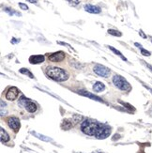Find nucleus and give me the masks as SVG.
I'll list each match as a JSON object with an SVG mask.
<instances>
[{
  "mask_svg": "<svg viewBox=\"0 0 152 153\" xmlns=\"http://www.w3.org/2000/svg\"><path fill=\"white\" fill-rule=\"evenodd\" d=\"M46 74L51 79L57 82L67 81L70 76L68 71H66L65 70L61 68H57V67H48L47 70H46Z\"/></svg>",
  "mask_w": 152,
  "mask_h": 153,
  "instance_id": "nucleus-1",
  "label": "nucleus"
},
{
  "mask_svg": "<svg viewBox=\"0 0 152 153\" xmlns=\"http://www.w3.org/2000/svg\"><path fill=\"white\" fill-rule=\"evenodd\" d=\"M101 123H99L97 121L91 120V119H87V120H85L82 125H81V130L84 134L91 135V136H95L97 134V132L101 127Z\"/></svg>",
  "mask_w": 152,
  "mask_h": 153,
  "instance_id": "nucleus-2",
  "label": "nucleus"
},
{
  "mask_svg": "<svg viewBox=\"0 0 152 153\" xmlns=\"http://www.w3.org/2000/svg\"><path fill=\"white\" fill-rule=\"evenodd\" d=\"M113 83L118 89L123 90V91H130L131 88L130 83L120 75H115L113 77Z\"/></svg>",
  "mask_w": 152,
  "mask_h": 153,
  "instance_id": "nucleus-3",
  "label": "nucleus"
},
{
  "mask_svg": "<svg viewBox=\"0 0 152 153\" xmlns=\"http://www.w3.org/2000/svg\"><path fill=\"white\" fill-rule=\"evenodd\" d=\"M19 105L24 106V107L26 109V111L29 113H35L37 111V105L31 102L29 99L25 98L24 96H22L19 100Z\"/></svg>",
  "mask_w": 152,
  "mask_h": 153,
  "instance_id": "nucleus-4",
  "label": "nucleus"
},
{
  "mask_svg": "<svg viewBox=\"0 0 152 153\" xmlns=\"http://www.w3.org/2000/svg\"><path fill=\"white\" fill-rule=\"evenodd\" d=\"M93 71L96 74H98L101 77H104V78L109 77L111 74V71L109 68L105 67V66H103V65H100V64L95 65L94 68H93Z\"/></svg>",
  "mask_w": 152,
  "mask_h": 153,
  "instance_id": "nucleus-5",
  "label": "nucleus"
},
{
  "mask_svg": "<svg viewBox=\"0 0 152 153\" xmlns=\"http://www.w3.org/2000/svg\"><path fill=\"white\" fill-rule=\"evenodd\" d=\"M110 134H111V128L109 127V126L102 124L95 136L98 139H105L110 135Z\"/></svg>",
  "mask_w": 152,
  "mask_h": 153,
  "instance_id": "nucleus-6",
  "label": "nucleus"
},
{
  "mask_svg": "<svg viewBox=\"0 0 152 153\" xmlns=\"http://www.w3.org/2000/svg\"><path fill=\"white\" fill-rule=\"evenodd\" d=\"M8 124L10 126V128L16 132L19 131L20 127H21V123H20L19 118L16 117H10L8 118Z\"/></svg>",
  "mask_w": 152,
  "mask_h": 153,
  "instance_id": "nucleus-7",
  "label": "nucleus"
},
{
  "mask_svg": "<svg viewBox=\"0 0 152 153\" xmlns=\"http://www.w3.org/2000/svg\"><path fill=\"white\" fill-rule=\"evenodd\" d=\"M48 59L52 62H61L65 59V53L62 51L53 53V54L49 55Z\"/></svg>",
  "mask_w": 152,
  "mask_h": 153,
  "instance_id": "nucleus-8",
  "label": "nucleus"
},
{
  "mask_svg": "<svg viewBox=\"0 0 152 153\" xmlns=\"http://www.w3.org/2000/svg\"><path fill=\"white\" fill-rule=\"evenodd\" d=\"M19 95V89L15 86H11L6 93V99L9 101H14Z\"/></svg>",
  "mask_w": 152,
  "mask_h": 153,
  "instance_id": "nucleus-9",
  "label": "nucleus"
},
{
  "mask_svg": "<svg viewBox=\"0 0 152 153\" xmlns=\"http://www.w3.org/2000/svg\"><path fill=\"white\" fill-rule=\"evenodd\" d=\"M84 8H85V10H87V12L92 13V14H99V13H101V11H102L99 7L90 5V4H85Z\"/></svg>",
  "mask_w": 152,
  "mask_h": 153,
  "instance_id": "nucleus-10",
  "label": "nucleus"
},
{
  "mask_svg": "<svg viewBox=\"0 0 152 153\" xmlns=\"http://www.w3.org/2000/svg\"><path fill=\"white\" fill-rule=\"evenodd\" d=\"M77 92L79 93V94H82L83 96L88 97V98H90V99H92V100H95V101L103 102V101H102V100L100 97H97V96L93 95L92 93H90V92H88V91H85V90H79V91H77Z\"/></svg>",
  "mask_w": 152,
  "mask_h": 153,
  "instance_id": "nucleus-11",
  "label": "nucleus"
},
{
  "mask_svg": "<svg viewBox=\"0 0 152 153\" xmlns=\"http://www.w3.org/2000/svg\"><path fill=\"white\" fill-rule=\"evenodd\" d=\"M44 61V56L37 55V56H31L29 57V62L31 64H39Z\"/></svg>",
  "mask_w": 152,
  "mask_h": 153,
  "instance_id": "nucleus-12",
  "label": "nucleus"
},
{
  "mask_svg": "<svg viewBox=\"0 0 152 153\" xmlns=\"http://www.w3.org/2000/svg\"><path fill=\"white\" fill-rule=\"evenodd\" d=\"M0 138H1V142H3V143H6L10 140V136L8 134V132H7L3 128H0Z\"/></svg>",
  "mask_w": 152,
  "mask_h": 153,
  "instance_id": "nucleus-13",
  "label": "nucleus"
},
{
  "mask_svg": "<svg viewBox=\"0 0 152 153\" xmlns=\"http://www.w3.org/2000/svg\"><path fill=\"white\" fill-rule=\"evenodd\" d=\"M105 89V85L102 82H97L93 85V90L95 92H102Z\"/></svg>",
  "mask_w": 152,
  "mask_h": 153,
  "instance_id": "nucleus-14",
  "label": "nucleus"
},
{
  "mask_svg": "<svg viewBox=\"0 0 152 153\" xmlns=\"http://www.w3.org/2000/svg\"><path fill=\"white\" fill-rule=\"evenodd\" d=\"M72 126H73V123H72V121H70V119H64L61 124V127L63 130H70Z\"/></svg>",
  "mask_w": 152,
  "mask_h": 153,
  "instance_id": "nucleus-15",
  "label": "nucleus"
},
{
  "mask_svg": "<svg viewBox=\"0 0 152 153\" xmlns=\"http://www.w3.org/2000/svg\"><path fill=\"white\" fill-rule=\"evenodd\" d=\"M109 49L112 51V52H113V53H115V54L116 55H117V56H119L120 57H121V59H122V60H124V61H127V58L126 57H125L122 54H121V53L119 52V51H118V50H116V48H114L113 47V46H109Z\"/></svg>",
  "mask_w": 152,
  "mask_h": 153,
  "instance_id": "nucleus-16",
  "label": "nucleus"
},
{
  "mask_svg": "<svg viewBox=\"0 0 152 153\" xmlns=\"http://www.w3.org/2000/svg\"><path fill=\"white\" fill-rule=\"evenodd\" d=\"M32 134H33V135H35L36 137H38V138H39V139H42V140H43V141H45V142H49V141L52 140L51 138H49V137H47V136H44V135H42V134H37V132H35V131H32Z\"/></svg>",
  "mask_w": 152,
  "mask_h": 153,
  "instance_id": "nucleus-17",
  "label": "nucleus"
},
{
  "mask_svg": "<svg viewBox=\"0 0 152 153\" xmlns=\"http://www.w3.org/2000/svg\"><path fill=\"white\" fill-rule=\"evenodd\" d=\"M5 11H6V12H8L10 15H17V16H21V13H19V12H17L16 10H11V9H10V8H6V9H5Z\"/></svg>",
  "mask_w": 152,
  "mask_h": 153,
  "instance_id": "nucleus-18",
  "label": "nucleus"
},
{
  "mask_svg": "<svg viewBox=\"0 0 152 153\" xmlns=\"http://www.w3.org/2000/svg\"><path fill=\"white\" fill-rule=\"evenodd\" d=\"M108 33L110 35H113V36H116V37H121L122 34L117 30H115V29H109L108 30Z\"/></svg>",
  "mask_w": 152,
  "mask_h": 153,
  "instance_id": "nucleus-19",
  "label": "nucleus"
},
{
  "mask_svg": "<svg viewBox=\"0 0 152 153\" xmlns=\"http://www.w3.org/2000/svg\"><path fill=\"white\" fill-rule=\"evenodd\" d=\"M20 72H21V74H25V75L29 76L30 78H34V76H33V74H31V72H30V71H29L27 69H24V68H23V69L20 70Z\"/></svg>",
  "mask_w": 152,
  "mask_h": 153,
  "instance_id": "nucleus-20",
  "label": "nucleus"
},
{
  "mask_svg": "<svg viewBox=\"0 0 152 153\" xmlns=\"http://www.w3.org/2000/svg\"><path fill=\"white\" fill-rule=\"evenodd\" d=\"M141 54H142L143 56H150V55H151V53H150V52H148V51H147L146 49H144V48L142 47V48H141Z\"/></svg>",
  "mask_w": 152,
  "mask_h": 153,
  "instance_id": "nucleus-21",
  "label": "nucleus"
},
{
  "mask_svg": "<svg viewBox=\"0 0 152 153\" xmlns=\"http://www.w3.org/2000/svg\"><path fill=\"white\" fill-rule=\"evenodd\" d=\"M19 7H20V8H21L22 10H28L27 5H25V4H24V3H19Z\"/></svg>",
  "mask_w": 152,
  "mask_h": 153,
  "instance_id": "nucleus-22",
  "label": "nucleus"
},
{
  "mask_svg": "<svg viewBox=\"0 0 152 153\" xmlns=\"http://www.w3.org/2000/svg\"><path fill=\"white\" fill-rule=\"evenodd\" d=\"M74 119V121H75V123H77V122H79V120H81L82 119V117L81 116H73V117H72Z\"/></svg>",
  "mask_w": 152,
  "mask_h": 153,
  "instance_id": "nucleus-23",
  "label": "nucleus"
},
{
  "mask_svg": "<svg viewBox=\"0 0 152 153\" xmlns=\"http://www.w3.org/2000/svg\"><path fill=\"white\" fill-rule=\"evenodd\" d=\"M69 2L72 5V6H77L79 4V0H69Z\"/></svg>",
  "mask_w": 152,
  "mask_h": 153,
  "instance_id": "nucleus-24",
  "label": "nucleus"
},
{
  "mask_svg": "<svg viewBox=\"0 0 152 153\" xmlns=\"http://www.w3.org/2000/svg\"><path fill=\"white\" fill-rule=\"evenodd\" d=\"M58 44H60V45H64V46H67V47H69L70 49H72V47L70 45V44H68V43H65V42H57Z\"/></svg>",
  "mask_w": 152,
  "mask_h": 153,
  "instance_id": "nucleus-25",
  "label": "nucleus"
},
{
  "mask_svg": "<svg viewBox=\"0 0 152 153\" xmlns=\"http://www.w3.org/2000/svg\"><path fill=\"white\" fill-rule=\"evenodd\" d=\"M18 42H19V39H14V38H13V39H11V43H13V44L17 43Z\"/></svg>",
  "mask_w": 152,
  "mask_h": 153,
  "instance_id": "nucleus-26",
  "label": "nucleus"
},
{
  "mask_svg": "<svg viewBox=\"0 0 152 153\" xmlns=\"http://www.w3.org/2000/svg\"><path fill=\"white\" fill-rule=\"evenodd\" d=\"M146 65H147V67H148V68L152 71V66H151V65H149V64H148V63H146Z\"/></svg>",
  "mask_w": 152,
  "mask_h": 153,
  "instance_id": "nucleus-27",
  "label": "nucleus"
},
{
  "mask_svg": "<svg viewBox=\"0 0 152 153\" xmlns=\"http://www.w3.org/2000/svg\"><path fill=\"white\" fill-rule=\"evenodd\" d=\"M27 1L30 2V3H37L38 0H27Z\"/></svg>",
  "mask_w": 152,
  "mask_h": 153,
  "instance_id": "nucleus-28",
  "label": "nucleus"
},
{
  "mask_svg": "<svg viewBox=\"0 0 152 153\" xmlns=\"http://www.w3.org/2000/svg\"><path fill=\"white\" fill-rule=\"evenodd\" d=\"M140 35H141V36H142L143 38H147V36L144 34V33H143V31H140Z\"/></svg>",
  "mask_w": 152,
  "mask_h": 153,
  "instance_id": "nucleus-29",
  "label": "nucleus"
},
{
  "mask_svg": "<svg viewBox=\"0 0 152 153\" xmlns=\"http://www.w3.org/2000/svg\"><path fill=\"white\" fill-rule=\"evenodd\" d=\"M95 153H103V152H100V151H98V152H95Z\"/></svg>",
  "mask_w": 152,
  "mask_h": 153,
  "instance_id": "nucleus-30",
  "label": "nucleus"
},
{
  "mask_svg": "<svg viewBox=\"0 0 152 153\" xmlns=\"http://www.w3.org/2000/svg\"><path fill=\"white\" fill-rule=\"evenodd\" d=\"M151 42H152V39H151Z\"/></svg>",
  "mask_w": 152,
  "mask_h": 153,
  "instance_id": "nucleus-31",
  "label": "nucleus"
}]
</instances>
